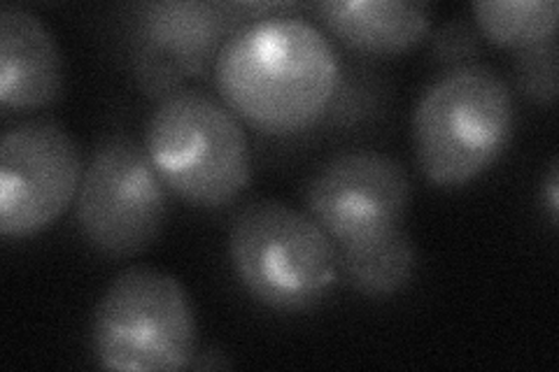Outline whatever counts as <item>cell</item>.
Here are the masks:
<instances>
[{
    "label": "cell",
    "instance_id": "11",
    "mask_svg": "<svg viewBox=\"0 0 559 372\" xmlns=\"http://www.w3.org/2000/svg\"><path fill=\"white\" fill-rule=\"evenodd\" d=\"M331 35L364 55H401L425 38L433 5L425 0H326L312 5Z\"/></svg>",
    "mask_w": 559,
    "mask_h": 372
},
{
    "label": "cell",
    "instance_id": "9",
    "mask_svg": "<svg viewBox=\"0 0 559 372\" xmlns=\"http://www.w3.org/2000/svg\"><path fill=\"white\" fill-rule=\"evenodd\" d=\"M75 140L55 119H31L5 131L0 147V233L31 238L73 205L82 182Z\"/></svg>",
    "mask_w": 559,
    "mask_h": 372
},
{
    "label": "cell",
    "instance_id": "12",
    "mask_svg": "<svg viewBox=\"0 0 559 372\" xmlns=\"http://www.w3.org/2000/svg\"><path fill=\"white\" fill-rule=\"evenodd\" d=\"M338 279L366 298H390L417 273V250L406 228L366 247H336Z\"/></svg>",
    "mask_w": 559,
    "mask_h": 372
},
{
    "label": "cell",
    "instance_id": "4",
    "mask_svg": "<svg viewBox=\"0 0 559 372\" xmlns=\"http://www.w3.org/2000/svg\"><path fill=\"white\" fill-rule=\"evenodd\" d=\"M229 259L245 291L275 312L320 305L338 281L334 240L308 212L275 199L236 212Z\"/></svg>",
    "mask_w": 559,
    "mask_h": 372
},
{
    "label": "cell",
    "instance_id": "13",
    "mask_svg": "<svg viewBox=\"0 0 559 372\" xmlns=\"http://www.w3.org/2000/svg\"><path fill=\"white\" fill-rule=\"evenodd\" d=\"M471 10L483 38L515 51L550 40L557 33V0H480Z\"/></svg>",
    "mask_w": 559,
    "mask_h": 372
},
{
    "label": "cell",
    "instance_id": "6",
    "mask_svg": "<svg viewBox=\"0 0 559 372\" xmlns=\"http://www.w3.org/2000/svg\"><path fill=\"white\" fill-rule=\"evenodd\" d=\"M168 212L166 184L145 145L127 135L105 137L84 166L75 221L94 252L129 259L159 238Z\"/></svg>",
    "mask_w": 559,
    "mask_h": 372
},
{
    "label": "cell",
    "instance_id": "3",
    "mask_svg": "<svg viewBox=\"0 0 559 372\" xmlns=\"http://www.w3.org/2000/svg\"><path fill=\"white\" fill-rule=\"evenodd\" d=\"M145 149L164 184L194 207L231 205L252 180L248 133L201 88L159 100L147 121Z\"/></svg>",
    "mask_w": 559,
    "mask_h": 372
},
{
    "label": "cell",
    "instance_id": "8",
    "mask_svg": "<svg viewBox=\"0 0 559 372\" xmlns=\"http://www.w3.org/2000/svg\"><path fill=\"white\" fill-rule=\"evenodd\" d=\"M413 187L406 168L376 149L345 152L320 168L306 212L336 247H366L406 228Z\"/></svg>",
    "mask_w": 559,
    "mask_h": 372
},
{
    "label": "cell",
    "instance_id": "16",
    "mask_svg": "<svg viewBox=\"0 0 559 372\" xmlns=\"http://www.w3.org/2000/svg\"><path fill=\"white\" fill-rule=\"evenodd\" d=\"M189 368H194V370H224V368H231V361L226 359L222 351L205 349V351L197 353L194 359H191Z\"/></svg>",
    "mask_w": 559,
    "mask_h": 372
},
{
    "label": "cell",
    "instance_id": "7",
    "mask_svg": "<svg viewBox=\"0 0 559 372\" xmlns=\"http://www.w3.org/2000/svg\"><path fill=\"white\" fill-rule=\"evenodd\" d=\"M252 20L240 3L143 0L129 8L127 55L135 84L164 100L215 68L222 47Z\"/></svg>",
    "mask_w": 559,
    "mask_h": 372
},
{
    "label": "cell",
    "instance_id": "15",
    "mask_svg": "<svg viewBox=\"0 0 559 372\" xmlns=\"http://www.w3.org/2000/svg\"><path fill=\"white\" fill-rule=\"evenodd\" d=\"M429 51L433 61L448 70L471 65L483 51V35L474 22L454 16L429 35Z\"/></svg>",
    "mask_w": 559,
    "mask_h": 372
},
{
    "label": "cell",
    "instance_id": "2",
    "mask_svg": "<svg viewBox=\"0 0 559 372\" xmlns=\"http://www.w3.org/2000/svg\"><path fill=\"white\" fill-rule=\"evenodd\" d=\"M513 127L511 86L495 68H452L417 100L413 145L419 170L436 187H466L499 161Z\"/></svg>",
    "mask_w": 559,
    "mask_h": 372
},
{
    "label": "cell",
    "instance_id": "10",
    "mask_svg": "<svg viewBox=\"0 0 559 372\" xmlns=\"http://www.w3.org/2000/svg\"><path fill=\"white\" fill-rule=\"evenodd\" d=\"M63 92V59L55 35L38 14L5 3L0 8V105L40 110Z\"/></svg>",
    "mask_w": 559,
    "mask_h": 372
},
{
    "label": "cell",
    "instance_id": "5",
    "mask_svg": "<svg viewBox=\"0 0 559 372\" xmlns=\"http://www.w3.org/2000/svg\"><path fill=\"white\" fill-rule=\"evenodd\" d=\"M92 349L105 370L189 368L197 357V316L180 279L150 265L119 273L94 310Z\"/></svg>",
    "mask_w": 559,
    "mask_h": 372
},
{
    "label": "cell",
    "instance_id": "1",
    "mask_svg": "<svg viewBox=\"0 0 559 372\" xmlns=\"http://www.w3.org/2000/svg\"><path fill=\"white\" fill-rule=\"evenodd\" d=\"M236 117L266 135L312 129L341 92V59L322 28L299 14L250 22L231 35L213 68Z\"/></svg>",
    "mask_w": 559,
    "mask_h": 372
},
{
    "label": "cell",
    "instance_id": "14",
    "mask_svg": "<svg viewBox=\"0 0 559 372\" xmlns=\"http://www.w3.org/2000/svg\"><path fill=\"white\" fill-rule=\"evenodd\" d=\"M557 73H559L557 38L515 51L513 77L518 84V92L524 98H530L538 105L555 103L559 92Z\"/></svg>",
    "mask_w": 559,
    "mask_h": 372
},
{
    "label": "cell",
    "instance_id": "17",
    "mask_svg": "<svg viewBox=\"0 0 559 372\" xmlns=\"http://www.w3.org/2000/svg\"><path fill=\"white\" fill-rule=\"evenodd\" d=\"M557 191H559V168H557V161H555L552 168H550V175H548V209H550L552 224H557V215H559Z\"/></svg>",
    "mask_w": 559,
    "mask_h": 372
}]
</instances>
